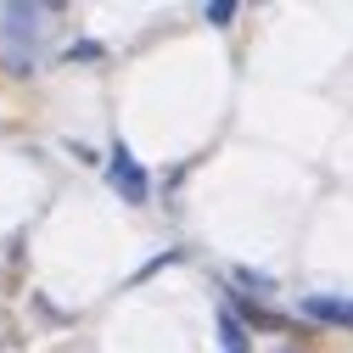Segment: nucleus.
<instances>
[{"label": "nucleus", "instance_id": "obj_1", "mask_svg": "<svg viewBox=\"0 0 353 353\" xmlns=\"http://www.w3.org/2000/svg\"><path fill=\"white\" fill-rule=\"evenodd\" d=\"M107 180H112V191H118L123 202H146V196H152V180H146V168L135 163V152H129L123 141L107 152Z\"/></svg>", "mask_w": 353, "mask_h": 353}, {"label": "nucleus", "instance_id": "obj_2", "mask_svg": "<svg viewBox=\"0 0 353 353\" xmlns=\"http://www.w3.org/2000/svg\"><path fill=\"white\" fill-rule=\"evenodd\" d=\"M39 28H46V6H0V57L17 51V39H23L28 57H34Z\"/></svg>", "mask_w": 353, "mask_h": 353}, {"label": "nucleus", "instance_id": "obj_3", "mask_svg": "<svg viewBox=\"0 0 353 353\" xmlns=\"http://www.w3.org/2000/svg\"><path fill=\"white\" fill-rule=\"evenodd\" d=\"M297 308H303V320H314V325L353 331V297H336V292H308Z\"/></svg>", "mask_w": 353, "mask_h": 353}, {"label": "nucleus", "instance_id": "obj_4", "mask_svg": "<svg viewBox=\"0 0 353 353\" xmlns=\"http://www.w3.org/2000/svg\"><path fill=\"white\" fill-rule=\"evenodd\" d=\"M219 347H225V353H247V325L236 320V308H230V303L219 308Z\"/></svg>", "mask_w": 353, "mask_h": 353}, {"label": "nucleus", "instance_id": "obj_5", "mask_svg": "<svg viewBox=\"0 0 353 353\" xmlns=\"http://www.w3.org/2000/svg\"><path fill=\"white\" fill-rule=\"evenodd\" d=\"M202 17H208L213 28H230V23H236V0H208Z\"/></svg>", "mask_w": 353, "mask_h": 353}]
</instances>
